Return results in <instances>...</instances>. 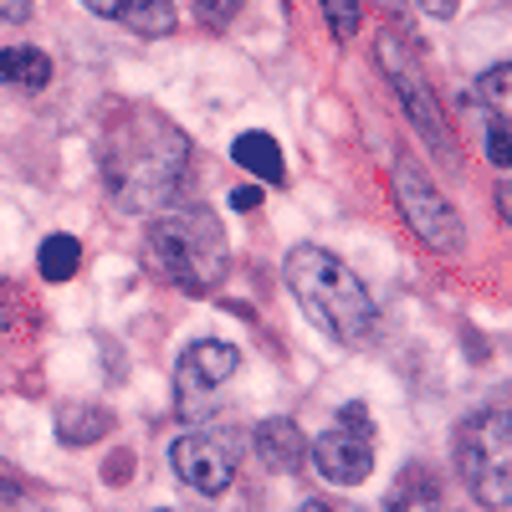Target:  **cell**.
Masks as SVG:
<instances>
[{
	"instance_id": "cell-1",
	"label": "cell",
	"mask_w": 512,
	"mask_h": 512,
	"mask_svg": "<svg viewBox=\"0 0 512 512\" xmlns=\"http://www.w3.org/2000/svg\"><path fill=\"white\" fill-rule=\"evenodd\" d=\"M98 169L108 200L128 216H154L169 210L185 169H190V139L175 123L154 108H118V118L108 123L103 149H98Z\"/></svg>"
},
{
	"instance_id": "cell-2",
	"label": "cell",
	"mask_w": 512,
	"mask_h": 512,
	"mask_svg": "<svg viewBox=\"0 0 512 512\" xmlns=\"http://www.w3.org/2000/svg\"><path fill=\"white\" fill-rule=\"evenodd\" d=\"M282 277H287L292 297L303 303V313L328 338H338V344H364L374 333V297L359 282V272L344 267L333 251H323L313 241L292 246L287 262H282Z\"/></svg>"
},
{
	"instance_id": "cell-3",
	"label": "cell",
	"mask_w": 512,
	"mask_h": 512,
	"mask_svg": "<svg viewBox=\"0 0 512 512\" xmlns=\"http://www.w3.org/2000/svg\"><path fill=\"white\" fill-rule=\"evenodd\" d=\"M144 267L180 287L190 297L216 292L226 277V231L221 221L200 205H175V210H154V221L144 231Z\"/></svg>"
},
{
	"instance_id": "cell-4",
	"label": "cell",
	"mask_w": 512,
	"mask_h": 512,
	"mask_svg": "<svg viewBox=\"0 0 512 512\" xmlns=\"http://www.w3.org/2000/svg\"><path fill=\"white\" fill-rule=\"evenodd\" d=\"M456 472L482 507H492V512L512 507V415H507V405L461 420Z\"/></svg>"
},
{
	"instance_id": "cell-5",
	"label": "cell",
	"mask_w": 512,
	"mask_h": 512,
	"mask_svg": "<svg viewBox=\"0 0 512 512\" xmlns=\"http://www.w3.org/2000/svg\"><path fill=\"white\" fill-rule=\"evenodd\" d=\"M374 57H379V72L390 77V88H395L405 118L420 128V139L431 144V154L446 159V164H456L451 128H446V118H441V103H436V93H431V82H425V72H420L415 47H410L400 31H384V36H379V47H374Z\"/></svg>"
},
{
	"instance_id": "cell-6",
	"label": "cell",
	"mask_w": 512,
	"mask_h": 512,
	"mask_svg": "<svg viewBox=\"0 0 512 512\" xmlns=\"http://www.w3.org/2000/svg\"><path fill=\"white\" fill-rule=\"evenodd\" d=\"M390 185H395L400 216H405V226L420 236V246H431L436 256H461L466 231H461L456 205L446 200L441 185H431V180L420 175V164H415V159H400V164L390 169Z\"/></svg>"
},
{
	"instance_id": "cell-7",
	"label": "cell",
	"mask_w": 512,
	"mask_h": 512,
	"mask_svg": "<svg viewBox=\"0 0 512 512\" xmlns=\"http://www.w3.org/2000/svg\"><path fill=\"white\" fill-rule=\"evenodd\" d=\"M236 369H241L236 344H226V338H195V344L180 354V364H175V410H180V420L200 425V420L216 415L221 384Z\"/></svg>"
},
{
	"instance_id": "cell-8",
	"label": "cell",
	"mask_w": 512,
	"mask_h": 512,
	"mask_svg": "<svg viewBox=\"0 0 512 512\" xmlns=\"http://www.w3.org/2000/svg\"><path fill=\"white\" fill-rule=\"evenodd\" d=\"M313 466L333 487H359L374 472V425L364 405H349L328 431L313 441Z\"/></svg>"
},
{
	"instance_id": "cell-9",
	"label": "cell",
	"mask_w": 512,
	"mask_h": 512,
	"mask_svg": "<svg viewBox=\"0 0 512 512\" xmlns=\"http://www.w3.org/2000/svg\"><path fill=\"white\" fill-rule=\"evenodd\" d=\"M169 466L175 477L200 492V497H221L231 482H236V451L226 436H210V431H190L169 446Z\"/></svg>"
},
{
	"instance_id": "cell-10",
	"label": "cell",
	"mask_w": 512,
	"mask_h": 512,
	"mask_svg": "<svg viewBox=\"0 0 512 512\" xmlns=\"http://www.w3.org/2000/svg\"><path fill=\"white\" fill-rule=\"evenodd\" d=\"M88 11H98V16H108V21H118V26H128L134 36H169L175 31V0H82Z\"/></svg>"
},
{
	"instance_id": "cell-11",
	"label": "cell",
	"mask_w": 512,
	"mask_h": 512,
	"mask_svg": "<svg viewBox=\"0 0 512 512\" xmlns=\"http://www.w3.org/2000/svg\"><path fill=\"white\" fill-rule=\"evenodd\" d=\"M251 441H256V461H262L267 472H297V466H303V456H308L303 431H297V420H287V415L262 420Z\"/></svg>"
},
{
	"instance_id": "cell-12",
	"label": "cell",
	"mask_w": 512,
	"mask_h": 512,
	"mask_svg": "<svg viewBox=\"0 0 512 512\" xmlns=\"http://www.w3.org/2000/svg\"><path fill=\"white\" fill-rule=\"evenodd\" d=\"M231 159L246 169V175H256L262 185H282L287 180V164H282V144L272 139V134H241L236 144H231Z\"/></svg>"
},
{
	"instance_id": "cell-13",
	"label": "cell",
	"mask_w": 512,
	"mask_h": 512,
	"mask_svg": "<svg viewBox=\"0 0 512 512\" xmlns=\"http://www.w3.org/2000/svg\"><path fill=\"white\" fill-rule=\"evenodd\" d=\"M0 82L26 88V93H41L52 82V57L41 47H6L0 52Z\"/></svg>"
},
{
	"instance_id": "cell-14",
	"label": "cell",
	"mask_w": 512,
	"mask_h": 512,
	"mask_svg": "<svg viewBox=\"0 0 512 512\" xmlns=\"http://www.w3.org/2000/svg\"><path fill=\"white\" fill-rule=\"evenodd\" d=\"M36 267H41V277H47V282H72L77 267H82L77 236H67V231L47 236V241H41V251H36Z\"/></svg>"
},
{
	"instance_id": "cell-15",
	"label": "cell",
	"mask_w": 512,
	"mask_h": 512,
	"mask_svg": "<svg viewBox=\"0 0 512 512\" xmlns=\"http://www.w3.org/2000/svg\"><path fill=\"white\" fill-rule=\"evenodd\" d=\"M108 431V410H88V405H62L57 410V436L67 446H88Z\"/></svg>"
},
{
	"instance_id": "cell-16",
	"label": "cell",
	"mask_w": 512,
	"mask_h": 512,
	"mask_svg": "<svg viewBox=\"0 0 512 512\" xmlns=\"http://www.w3.org/2000/svg\"><path fill=\"white\" fill-rule=\"evenodd\" d=\"M507 93H512V72H507V62L487 67V72H482V82H477V103H482V113L507 118Z\"/></svg>"
},
{
	"instance_id": "cell-17",
	"label": "cell",
	"mask_w": 512,
	"mask_h": 512,
	"mask_svg": "<svg viewBox=\"0 0 512 512\" xmlns=\"http://www.w3.org/2000/svg\"><path fill=\"white\" fill-rule=\"evenodd\" d=\"M323 21H328V31L338 41H349L359 31V21H364V6L359 0H323Z\"/></svg>"
},
{
	"instance_id": "cell-18",
	"label": "cell",
	"mask_w": 512,
	"mask_h": 512,
	"mask_svg": "<svg viewBox=\"0 0 512 512\" xmlns=\"http://www.w3.org/2000/svg\"><path fill=\"white\" fill-rule=\"evenodd\" d=\"M487 118V159L507 175V118H492V113H482Z\"/></svg>"
},
{
	"instance_id": "cell-19",
	"label": "cell",
	"mask_w": 512,
	"mask_h": 512,
	"mask_svg": "<svg viewBox=\"0 0 512 512\" xmlns=\"http://www.w3.org/2000/svg\"><path fill=\"white\" fill-rule=\"evenodd\" d=\"M190 6L210 21V26H226L231 16H236V6H241V0H190Z\"/></svg>"
},
{
	"instance_id": "cell-20",
	"label": "cell",
	"mask_w": 512,
	"mask_h": 512,
	"mask_svg": "<svg viewBox=\"0 0 512 512\" xmlns=\"http://www.w3.org/2000/svg\"><path fill=\"white\" fill-rule=\"evenodd\" d=\"M420 16H436V21H451L456 16V0H410Z\"/></svg>"
},
{
	"instance_id": "cell-21",
	"label": "cell",
	"mask_w": 512,
	"mask_h": 512,
	"mask_svg": "<svg viewBox=\"0 0 512 512\" xmlns=\"http://www.w3.org/2000/svg\"><path fill=\"white\" fill-rule=\"evenodd\" d=\"M36 0H0V21H26Z\"/></svg>"
},
{
	"instance_id": "cell-22",
	"label": "cell",
	"mask_w": 512,
	"mask_h": 512,
	"mask_svg": "<svg viewBox=\"0 0 512 512\" xmlns=\"http://www.w3.org/2000/svg\"><path fill=\"white\" fill-rule=\"evenodd\" d=\"M231 205H236V210H256V205H262V190H256V185H241V190L231 195Z\"/></svg>"
},
{
	"instance_id": "cell-23",
	"label": "cell",
	"mask_w": 512,
	"mask_h": 512,
	"mask_svg": "<svg viewBox=\"0 0 512 512\" xmlns=\"http://www.w3.org/2000/svg\"><path fill=\"white\" fill-rule=\"evenodd\" d=\"M11 318H16V313H11V292H6V287H0V333H6V328H11Z\"/></svg>"
}]
</instances>
